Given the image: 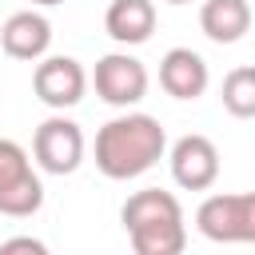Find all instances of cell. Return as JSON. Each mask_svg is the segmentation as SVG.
<instances>
[{
    "mask_svg": "<svg viewBox=\"0 0 255 255\" xmlns=\"http://www.w3.org/2000/svg\"><path fill=\"white\" fill-rule=\"evenodd\" d=\"M207 64L199 52L191 48H171L163 60H159V88L175 100H199L207 92Z\"/></svg>",
    "mask_w": 255,
    "mask_h": 255,
    "instance_id": "ba28073f",
    "label": "cell"
},
{
    "mask_svg": "<svg viewBox=\"0 0 255 255\" xmlns=\"http://www.w3.org/2000/svg\"><path fill=\"white\" fill-rule=\"evenodd\" d=\"M32 155L48 175H72L84 159V131L68 116H48L32 135Z\"/></svg>",
    "mask_w": 255,
    "mask_h": 255,
    "instance_id": "277c9868",
    "label": "cell"
},
{
    "mask_svg": "<svg viewBox=\"0 0 255 255\" xmlns=\"http://www.w3.org/2000/svg\"><path fill=\"white\" fill-rule=\"evenodd\" d=\"M219 100H223V108H227L231 116L251 120V116H255V68L247 64V68L227 72V76H223V92H219Z\"/></svg>",
    "mask_w": 255,
    "mask_h": 255,
    "instance_id": "4fadbf2b",
    "label": "cell"
},
{
    "mask_svg": "<svg viewBox=\"0 0 255 255\" xmlns=\"http://www.w3.org/2000/svg\"><path fill=\"white\" fill-rule=\"evenodd\" d=\"M199 28L215 44H235L251 28V4L247 0H203L199 8Z\"/></svg>",
    "mask_w": 255,
    "mask_h": 255,
    "instance_id": "8fae6325",
    "label": "cell"
},
{
    "mask_svg": "<svg viewBox=\"0 0 255 255\" xmlns=\"http://www.w3.org/2000/svg\"><path fill=\"white\" fill-rule=\"evenodd\" d=\"M0 251H4V255H12V251H32V255H44L48 247H44L40 239H32V235H20V239H8V243H0Z\"/></svg>",
    "mask_w": 255,
    "mask_h": 255,
    "instance_id": "5bb4252c",
    "label": "cell"
},
{
    "mask_svg": "<svg viewBox=\"0 0 255 255\" xmlns=\"http://www.w3.org/2000/svg\"><path fill=\"white\" fill-rule=\"evenodd\" d=\"M167 147L163 124L147 112H128L96 131V167L108 179H135L159 163Z\"/></svg>",
    "mask_w": 255,
    "mask_h": 255,
    "instance_id": "6da1fadb",
    "label": "cell"
},
{
    "mask_svg": "<svg viewBox=\"0 0 255 255\" xmlns=\"http://www.w3.org/2000/svg\"><path fill=\"white\" fill-rule=\"evenodd\" d=\"M92 84H96V96H100L104 104H112V108H131V104H139V100L147 96V68H143L135 56H128V52H108V56H100V64H96Z\"/></svg>",
    "mask_w": 255,
    "mask_h": 255,
    "instance_id": "5b68a950",
    "label": "cell"
},
{
    "mask_svg": "<svg viewBox=\"0 0 255 255\" xmlns=\"http://www.w3.org/2000/svg\"><path fill=\"white\" fill-rule=\"evenodd\" d=\"M104 28L116 44H143L155 32V4L151 0H112L104 12Z\"/></svg>",
    "mask_w": 255,
    "mask_h": 255,
    "instance_id": "30bf717a",
    "label": "cell"
},
{
    "mask_svg": "<svg viewBox=\"0 0 255 255\" xmlns=\"http://www.w3.org/2000/svg\"><path fill=\"white\" fill-rule=\"evenodd\" d=\"M171 179L183 191H207L219 179V147L207 135H179L171 143Z\"/></svg>",
    "mask_w": 255,
    "mask_h": 255,
    "instance_id": "52a82bcc",
    "label": "cell"
},
{
    "mask_svg": "<svg viewBox=\"0 0 255 255\" xmlns=\"http://www.w3.org/2000/svg\"><path fill=\"white\" fill-rule=\"evenodd\" d=\"M32 4H64V0H32Z\"/></svg>",
    "mask_w": 255,
    "mask_h": 255,
    "instance_id": "9a60e30c",
    "label": "cell"
},
{
    "mask_svg": "<svg viewBox=\"0 0 255 255\" xmlns=\"http://www.w3.org/2000/svg\"><path fill=\"white\" fill-rule=\"evenodd\" d=\"M32 88H36V96H40L48 108L64 112V108H76V104L84 100V92H88V72H84L80 60H72V56H48V60L36 64Z\"/></svg>",
    "mask_w": 255,
    "mask_h": 255,
    "instance_id": "8992f818",
    "label": "cell"
},
{
    "mask_svg": "<svg viewBox=\"0 0 255 255\" xmlns=\"http://www.w3.org/2000/svg\"><path fill=\"white\" fill-rule=\"evenodd\" d=\"M44 207V183L16 139H0V215L28 219Z\"/></svg>",
    "mask_w": 255,
    "mask_h": 255,
    "instance_id": "7a4b0ae2",
    "label": "cell"
},
{
    "mask_svg": "<svg viewBox=\"0 0 255 255\" xmlns=\"http://www.w3.org/2000/svg\"><path fill=\"white\" fill-rule=\"evenodd\" d=\"M120 219H124V231H135V227H147V223L183 219V207H179V199H175L171 191H163V187H143V191L128 195Z\"/></svg>",
    "mask_w": 255,
    "mask_h": 255,
    "instance_id": "7c38bea8",
    "label": "cell"
},
{
    "mask_svg": "<svg viewBox=\"0 0 255 255\" xmlns=\"http://www.w3.org/2000/svg\"><path fill=\"white\" fill-rule=\"evenodd\" d=\"M167 4H191V0H167Z\"/></svg>",
    "mask_w": 255,
    "mask_h": 255,
    "instance_id": "2e32d148",
    "label": "cell"
},
{
    "mask_svg": "<svg viewBox=\"0 0 255 255\" xmlns=\"http://www.w3.org/2000/svg\"><path fill=\"white\" fill-rule=\"evenodd\" d=\"M0 44L12 60H40L52 44V24L40 12H12L0 28Z\"/></svg>",
    "mask_w": 255,
    "mask_h": 255,
    "instance_id": "9c48e42d",
    "label": "cell"
},
{
    "mask_svg": "<svg viewBox=\"0 0 255 255\" xmlns=\"http://www.w3.org/2000/svg\"><path fill=\"white\" fill-rule=\"evenodd\" d=\"M195 227L211 243H255V191L207 195L195 211Z\"/></svg>",
    "mask_w": 255,
    "mask_h": 255,
    "instance_id": "3957f363",
    "label": "cell"
}]
</instances>
